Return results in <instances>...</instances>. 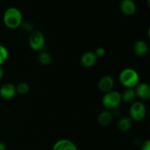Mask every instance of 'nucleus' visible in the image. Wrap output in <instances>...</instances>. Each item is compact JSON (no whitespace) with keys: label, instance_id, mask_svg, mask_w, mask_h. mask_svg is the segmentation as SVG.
<instances>
[{"label":"nucleus","instance_id":"f257e3e1","mask_svg":"<svg viewBox=\"0 0 150 150\" xmlns=\"http://www.w3.org/2000/svg\"><path fill=\"white\" fill-rule=\"evenodd\" d=\"M23 22V16L20 10L14 7L7 8L3 15V23L6 27L16 29L20 27Z\"/></svg>","mask_w":150,"mask_h":150},{"label":"nucleus","instance_id":"412c9836","mask_svg":"<svg viewBox=\"0 0 150 150\" xmlns=\"http://www.w3.org/2000/svg\"><path fill=\"white\" fill-rule=\"evenodd\" d=\"M141 150H150V141L146 140L144 142L141 146Z\"/></svg>","mask_w":150,"mask_h":150},{"label":"nucleus","instance_id":"1a4fd4ad","mask_svg":"<svg viewBox=\"0 0 150 150\" xmlns=\"http://www.w3.org/2000/svg\"><path fill=\"white\" fill-rule=\"evenodd\" d=\"M136 97L142 100H147L150 98V86L146 83H139L134 88Z\"/></svg>","mask_w":150,"mask_h":150},{"label":"nucleus","instance_id":"9d476101","mask_svg":"<svg viewBox=\"0 0 150 150\" xmlns=\"http://www.w3.org/2000/svg\"><path fill=\"white\" fill-rule=\"evenodd\" d=\"M52 150H79L77 146L69 139H59L53 145Z\"/></svg>","mask_w":150,"mask_h":150},{"label":"nucleus","instance_id":"f8f14e48","mask_svg":"<svg viewBox=\"0 0 150 150\" xmlns=\"http://www.w3.org/2000/svg\"><path fill=\"white\" fill-rule=\"evenodd\" d=\"M133 50L134 54L139 57H144L147 54L149 51V47L144 40H139L133 44Z\"/></svg>","mask_w":150,"mask_h":150},{"label":"nucleus","instance_id":"f3484780","mask_svg":"<svg viewBox=\"0 0 150 150\" xmlns=\"http://www.w3.org/2000/svg\"><path fill=\"white\" fill-rule=\"evenodd\" d=\"M16 89L17 94L21 95H24L29 93L30 86H29V83H27L26 82H21L16 86Z\"/></svg>","mask_w":150,"mask_h":150},{"label":"nucleus","instance_id":"39448f33","mask_svg":"<svg viewBox=\"0 0 150 150\" xmlns=\"http://www.w3.org/2000/svg\"><path fill=\"white\" fill-rule=\"evenodd\" d=\"M29 45L35 51H42L45 48V39L44 35L40 31H33L29 38Z\"/></svg>","mask_w":150,"mask_h":150},{"label":"nucleus","instance_id":"4468645a","mask_svg":"<svg viewBox=\"0 0 150 150\" xmlns=\"http://www.w3.org/2000/svg\"><path fill=\"white\" fill-rule=\"evenodd\" d=\"M133 125V121L130 117H122L117 122V128L122 132L128 131Z\"/></svg>","mask_w":150,"mask_h":150},{"label":"nucleus","instance_id":"a211bd4d","mask_svg":"<svg viewBox=\"0 0 150 150\" xmlns=\"http://www.w3.org/2000/svg\"><path fill=\"white\" fill-rule=\"evenodd\" d=\"M9 57V51L4 45L0 44V66L7 62Z\"/></svg>","mask_w":150,"mask_h":150},{"label":"nucleus","instance_id":"aec40b11","mask_svg":"<svg viewBox=\"0 0 150 150\" xmlns=\"http://www.w3.org/2000/svg\"><path fill=\"white\" fill-rule=\"evenodd\" d=\"M94 53L95 54V55L98 57H103L105 54V50L103 47H98V48L95 49V51H94Z\"/></svg>","mask_w":150,"mask_h":150},{"label":"nucleus","instance_id":"20e7f679","mask_svg":"<svg viewBox=\"0 0 150 150\" xmlns=\"http://www.w3.org/2000/svg\"><path fill=\"white\" fill-rule=\"evenodd\" d=\"M146 108L140 100L133 101L129 108V117L134 122H141L146 117Z\"/></svg>","mask_w":150,"mask_h":150},{"label":"nucleus","instance_id":"0eeeda50","mask_svg":"<svg viewBox=\"0 0 150 150\" xmlns=\"http://www.w3.org/2000/svg\"><path fill=\"white\" fill-rule=\"evenodd\" d=\"M98 57L95 55L94 51H86L81 57L80 62L83 67L89 68L96 64Z\"/></svg>","mask_w":150,"mask_h":150},{"label":"nucleus","instance_id":"dca6fc26","mask_svg":"<svg viewBox=\"0 0 150 150\" xmlns=\"http://www.w3.org/2000/svg\"><path fill=\"white\" fill-rule=\"evenodd\" d=\"M38 59L41 65L48 66L52 62V57L48 51L42 50V51H40L39 54H38Z\"/></svg>","mask_w":150,"mask_h":150},{"label":"nucleus","instance_id":"6ab92c4d","mask_svg":"<svg viewBox=\"0 0 150 150\" xmlns=\"http://www.w3.org/2000/svg\"><path fill=\"white\" fill-rule=\"evenodd\" d=\"M20 27H21V29H23L24 32H29L32 31V29H33V25H32L30 22H22Z\"/></svg>","mask_w":150,"mask_h":150},{"label":"nucleus","instance_id":"423d86ee","mask_svg":"<svg viewBox=\"0 0 150 150\" xmlns=\"http://www.w3.org/2000/svg\"><path fill=\"white\" fill-rule=\"evenodd\" d=\"M16 94V86L13 83H6L0 87V97L6 100H12Z\"/></svg>","mask_w":150,"mask_h":150},{"label":"nucleus","instance_id":"9b49d317","mask_svg":"<svg viewBox=\"0 0 150 150\" xmlns=\"http://www.w3.org/2000/svg\"><path fill=\"white\" fill-rule=\"evenodd\" d=\"M122 13L127 16H133L136 12V5L133 0H122L120 4Z\"/></svg>","mask_w":150,"mask_h":150},{"label":"nucleus","instance_id":"6e6552de","mask_svg":"<svg viewBox=\"0 0 150 150\" xmlns=\"http://www.w3.org/2000/svg\"><path fill=\"white\" fill-rule=\"evenodd\" d=\"M114 86V79L111 76H104L99 80L98 83V87L103 93H107L113 90Z\"/></svg>","mask_w":150,"mask_h":150},{"label":"nucleus","instance_id":"ddd939ff","mask_svg":"<svg viewBox=\"0 0 150 150\" xmlns=\"http://www.w3.org/2000/svg\"><path fill=\"white\" fill-rule=\"evenodd\" d=\"M113 120V115L111 111L104 110L101 111L98 117V122L101 126H108Z\"/></svg>","mask_w":150,"mask_h":150},{"label":"nucleus","instance_id":"f03ea898","mask_svg":"<svg viewBox=\"0 0 150 150\" xmlns=\"http://www.w3.org/2000/svg\"><path fill=\"white\" fill-rule=\"evenodd\" d=\"M119 81L125 89H134L140 83V76L135 69L127 67L120 72Z\"/></svg>","mask_w":150,"mask_h":150},{"label":"nucleus","instance_id":"7ed1b4c3","mask_svg":"<svg viewBox=\"0 0 150 150\" xmlns=\"http://www.w3.org/2000/svg\"><path fill=\"white\" fill-rule=\"evenodd\" d=\"M121 103V93L117 90H111L105 93L102 98L103 106L108 111L117 109Z\"/></svg>","mask_w":150,"mask_h":150},{"label":"nucleus","instance_id":"5701e85b","mask_svg":"<svg viewBox=\"0 0 150 150\" xmlns=\"http://www.w3.org/2000/svg\"><path fill=\"white\" fill-rule=\"evenodd\" d=\"M0 150H7L5 144L2 142H0Z\"/></svg>","mask_w":150,"mask_h":150},{"label":"nucleus","instance_id":"2eb2a0df","mask_svg":"<svg viewBox=\"0 0 150 150\" xmlns=\"http://www.w3.org/2000/svg\"><path fill=\"white\" fill-rule=\"evenodd\" d=\"M136 98V93L134 89H125L121 94L122 101L126 103H131Z\"/></svg>","mask_w":150,"mask_h":150},{"label":"nucleus","instance_id":"4be33fe9","mask_svg":"<svg viewBox=\"0 0 150 150\" xmlns=\"http://www.w3.org/2000/svg\"><path fill=\"white\" fill-rule=\"evenodd\" d=\"M4 69L2 68L1 66H0V80H1V79L4 78Z\"/></svg>","mask_w":150,"mask_h":150}]
</instances>
